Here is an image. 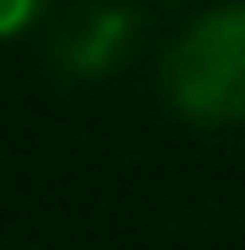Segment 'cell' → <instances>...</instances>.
Instances as JSON below:
<instances>
[{
    "instance_id": "obj_1",
    "label": "cell",
    "mask_w": 245,
    "mask_h": 250,
    "mask_svg": "<svg viewBox=\"0 0 245 250\" xmlns=\"http://www.w3.org/2000/svg\"><path fill=\"white\" fill-rule=\"evenodd\" d=\"M160 91L192 123H245V5L197 16L160 64Z\"/></svg>"
},
{
    "instance_id": "obj_2",
    "label": "cell",
    "mask_w": 245,
    "mask_h": 250,
    "mask_svg": "<svg viewBox=\"0 0 245 250\" xmlns=\"http://www.w3.org/2000/svg\"><path fill=\"white\" fill-rule=\"evenodd\" d=\"M139 48V16L117 0H91L69 11L53 32V64L69 80H107Z\"/></svg>"
},
{
    "instance_id": "obj_3",
    "label": "cell",
    "mask_w": 245,
    "mask_h": 250,
    "mask_svg": "<svg viewBox=\"0 0 245 250\" xmlns=\"http://www.w3.org/2000/svg\"><path fill=\"white\" fill-rule=\"evenodd\" d=\"M43 5H48V0H0V38L27 32V27L43 16Z\"/></svg>"
}]
</instances>
